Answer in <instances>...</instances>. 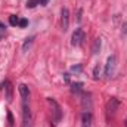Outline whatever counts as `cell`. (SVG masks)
I'll list each match as a JSON object with an SVG mask.
<instances>
[{
	"mask_svg": "<svg viewBox=\"0 0 127 127\" xmlns=\"http://www.w3.org/2000/svg\"><path fill=\"white\" fill-rule=\"evenodd\" d=\"M21 127H34L31 111H30V106L27 105V102H22V126Z\"/></svg>",
	"mask_w": 127,
	"mask_h": 127,
	"instance_id": "cell-2",
	"label": "cell"
},
{
	"mask_svg": "<svg viewBox=\"0 0 127 127\" xmlns=\"http://www.w3.org/2000/svg\"><path fill=\"white\" fill-rule=\"evenodd\" d=\"M99 50H100V38H96L93 46H92V52L96 55V53H99Z\"/></svg>",
	"mask_w": 127,
	"mask_h": 127,
	"instance_id": "cell-13",
	"label": "cell"
},
{
	"mask_svg": "<svg viewBox=\"0 0 127 127\" xmlns=\"http://www.w3.org/2000/svg\"><path fill=\"white\" fill-rule=\"evenodd\" d=\"M61 25H62L64 31H66L69 27V10L66 7H64L61 10Z\"/></svg>",
	"mask_w": 127,
	"mask_h": 127,
	"instance_id": "cell-5",
	"label": "cell"
},
{
	"mask_svg": "<svg viewBox=\"0 0 127 127\" xmlns=\"http://www.w3.org/2000/svg\"><path fill=\"white\" fill-rule=\"evenodd\" d=\"M32 40H34V35L25 38V41H24V44H22V52H27V50L30 49V46L32 44Z\"/></svg>",
	"mask_w": 127,
	"mask_h": 127,
	"instance_id": "cell-12",
	"label": "cell"
},
{
	"mask_svg": "<svg viewBox=\"0 0 127 127\" xmlns=\"http://www.w3.org/2000/svg\"><path fill=\"white\" fill-rule=\"evenodd\" d=\"M18 90H19V95L22 97V102H27L28 97H30V89H28V86L27 84H19Z\"/></svg>",
	"mask_w": 127,
	"mask_h": 127,
	"instance_id": "cell-10",
	"label": "cell"
},
{
	"mask_svg": "<svg viewBox=\"0 0 127 127\" xmlns=\"http://www.w3.org/2000/svg\"><path fill=\"white\" fill-rule=\"evenodd\" d=\"M83 86H84V84H83L81 81L72 83V84H71V92H72V93H81V92H83Z\"/></svg>",
	"mask_w": 127,
	"mask_h": 127,
	"instance_id": "cell-11",
	"label": "cell"
},
{
	"mask_svg": "<svg viewBox=\"0 0 127 127\" xmlns=\"http://www.w3.org/2000/svg\"><path fill=\"white\" fill-rule=\"evenodd\" d=\"M47 103H49V106L52 109V118H53V121L55 123H59L62 120V109H61L59 103L53 97H47Z\"/></svg>",
	"mask_w": 127,
	"mask_h": 127,
	"instance_id": "cell-1",
	"label": "cell"
},
{
	"mask_svg": "<svg viewBox=\"0 0 127 127\" xmlns=\"http://www.w3.org/2000/svg\"><path fill=\"white\" fill-rule=\"evenodd\" d=\"M18 25H19L21 28H25V27L28 25V21H27V19H19V22H18Z\"/></svg>",
	"mask_w": 127,
	"mask_h": 127,
	"instance_id": "cell-17",
	"label": "cell"
},
{
	"mask_svg": "<svg viewBox=\"0 0 127 127\" xmlns=\"http://www.w3.org/2000/svg\"><path fill=\"white\" fill-rule=\"evenodd\" d=\"M50 0H40V3L43 4V6H47V3H49Z\"/></svg>",
	"mask_w": 127,
	"mask_h": 127,
	"instance_id": "cell-19",
	"label": "cell"
},
{
	"mask_svg": "<svg viewBox=\"0 0 127 127\" xmlns=\"http://www.w3.org/2000/svg\"><path fill=\"white\" fill-rule=\"evenodd\" d=\"M3 86H4V92H6V100L7 102H12V99H13V87H12V83L9 80H6L3 83Z\"/></svg>",
	"mask_w": 127,
	"mask_h": 127,
	"instance_id": "cell-7",
	"label": "cell"
},
{
	"mask_svg": "<svg viewBox=\"0 0 127 127\" xmlns=\"http://www.w3.org/2000/svg\"><path fill=\"white\" fill-rule=\"evenodd\" d=\"M115 65H117V58L112 55L106 59V65H105V75L106 77H112L115 72Z\"/></svg>",
	"mask_w": 127,
	"mask_h": 127,
	"instance_id": "cell-4",
	"label": "cell"
},
{
	"mask_svg": "<svg viewBox=\"0 0 127 127\" xmlns=\"http://www.w3.org/2000/svg\"><path fill=\"white\" fill-rule=\"evenodd\" d=\"M84 37H86L84 31H83L81 28H77L75 31L72 32L71 44H72V46H81V44H83V41H84Z\"/></svg>",
	"mask_w": 127,
	"mask_h": 127,
	"instance_id": "cell-3",
	"label": "cell"
},
{
	"mask_svg": "<svg viewBox=\"0 0 127 127\" xmlns=\"http://www.w3.org/2000/svg\"><path fill=\"white\" fill-rule=\"evenodd\" d=\"M81 69H83L81 65H74V66H71V71H75V72H80Z\"/></svg>",
	"mask_w": 127,
	"mask_h": 127,
	"instance_id": "cell-18",
	"label": "cell"
},
{
	"mask_svg": "<svg viewBox=\"0 0 127 127\" xmlns=\"http://www.w3.org/2000/svg\"><path fill=\"white\" fill-rule=\"evenodd\" d=\"M4 28H6V25L3 22H0V30H4Z\"/></svg>",
	"mask_w": 127,
	"mask_h": 127,
	"instance_id": "cell-20",
	"label": "cell"
},
{
	"mask_svg": "<svg viewBox=\"0 0 127 127\" xmlns=\"http://www.w3.org/2000/svg\"><path fill=\"white\" fill-rule=\"evenodd\" d=\"M18 22H19V18H18L16 15H12V16L9 18V24H10V25L15 27V25H18Z\"/></svg>",
	"mask_w": 127,
	"mask_h": 127,
	"instance_id": "cell-14",
	"label": "cell"
},
{
	"mask_svg": "<svg viewBox=\"0 0 127 127\" xmlns=\"http://www.w3.org/2000/svg\"><path fill=\"white\" fill-rule=\"evenodd\" d=\"M99 74H100V68H99V65H96V66H95V71H93V78H95V80H97V78L100 77Z\"/></svg>",
	"mask_w": 127,
	"mask_h": 127,
	"instance_id": "cell-16",
	"label": "cell"
},
{
	"mask_svg": "<svg viewBox=\"0 0 127 127\" xmlns=\"http://www.w3.org/2000/svg\"><path fill=\"white\" fill-rule=\"evenodd\" d=\"M92 120H93V117H92V112H83V115H81V127H92Z\"/></svg>",
	"mask_w": 127,
	"mask_h": 127,
	"instance_id": "cell-8",
	"label": "cell"
},
{
	"mask_svg": "<svg viewBox=\"0 0 127 127\" xmlns=\"http://www.w3.org/2000/svg\"><path fill=\"white\" fill-rule=\"evenodd\" d=\"M118 106H120V102H118L115 97H111V99L108 100V103H106V111H108V114L112 115V114L117 111Z\"/></svg>",
	"mask_w": 127,
	"mask_h": 127,
	"instance_id": "cell-6",
	"label": "cell"
},
{
	"mask_svg": "<svg viewBox=\"0 0 127 127\" xmlns=\"http://www.w3.org/2000/svg\"><path fill=\"white\" fill-rule=\"evenodd\" d=\"M40 3V0H28L27 1V7H35Z\"/></svg>",
	"mask_w": 127,
	"mask_h": 127,
	"instance_id": "cell-15",
	"label": "cell"
},
{
	"mask_svg": "<svg viewBox=\"0 0 127 127\" xmlns=\"http://www.w3.org/2000/svg\"><path fill=\"white\" fill-rule=\"evenodd\" d=\"M81 103H83V108L86 109L84 112H90V108H92V100H90V93H83L81 96Z\"/></svg>",
	"mask_w": 127,
	"mask_h": 127,
	"instance_id": "cell-9",
	"label": "cell"
}]
</instances>
